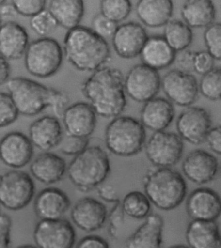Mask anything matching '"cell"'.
Here are the masks:
<instances>
[{"mask_svg":"<svg viewBox=\"0 0 221 248\" xmlns=\"http://www.w3.org/2000/svg\"><path fill=\"white\" fill-rule=\"evenodd\" d=\"M34 195L32 177L24 171L10 170L0 180V201L5 208L11 211L24 209Z\"/></svg>","mask_w":221,"mask_h":248,"instance_id":"obj_8","label":"cell"},{"mask_svg":"<svg viewBox=\"0 0 221 248\" xmlns=\"http://www.w3.org/2000/svg\"><path fill=\"white\" fill-rule=\"evenodd\" d=\"M79 248H109L107 240L95 235L86 236L79 242L76 246Z\"/></svg>","mask_w":221,"mask_h":248,"instance_id":"obj_47","label":"cell"},{"mask_svg":"<svg viewBox=\"0 0 221 248\" xmlns=\"http://www.w3.org/2000/svg\"><path fill=\"white\" fill-rule=\"evenodd\" d=\"M64 57V49L57 40L43 36L29 44L24 55L25 67L35 78H51L58 72Z\"/></svg>","mask_w":221,"mask_h":248,"instance_id":"obj_7","label":"cell"},{"mask_svg":"<svg viewBox=\"0 0 221 248\" xmlns=\"http://www.w3.org/2000/svg\"><path fill=\"white\" fill-rule=\"evenodd\" d=\"M184 175L195 184L202 185L211 182L219 170L216 157L208 152L195 150L188 154L182 165Z\"/></svg>","mask_w":221,"mask_h":248,"instance_id":"obj_17","label":"cell"},{"mask_svg":"<svg viewBox=\"0 0 221 248\" xmlns=\"http://www.w3.org/2000/svg\"><path fill=\"white\" fill-rule=\"evenodd\" d=\"M204 40L207 51L215 61H221V23H213L205 28Z\"/></svg>","mask_w":221,"mask_h":248,"instance_id":"obj_36","label":"cell"},{"mask_svg":"<svg viewBox=\"0 0 221 248\" xmlns=\"http://www.w3.org/2000/svg\"><path fill=\"white\" fill-rule=\"evenodd\" d=\"M71 217L80 230L92 232L104 226L107 218L105 205L92 197L79 200L73 207Z\"/></svg>","mask_w":221,"mask_h":248,"instance_id":"obj_19","label":"cell"},{"mask_svg":"<svg viewBox=\"0 0 221 248\" xmlns=\"http://www.w3.org/2000/svg\"><path fill=\"white\" fill-rule=\"evenodd\" d=\"M149 36L142 25L128 22L120 25L112 36L113 47L117 55L125 59L140 56Z\"/></svg>","mask_w":221,"mask_h":248,"instance_id":"obj_14","label":"cell"},{"mask_svg":"<svg viewBox=\"0 0 221 248\" xmlns=\"http://www.w3.org/2000/svg\"><path fill=\"white\" fill-rule=\"evenodd\" d=\"M124 211L122 203L120 201L116 203L109 216V233L113 238H116L118 230L124 224Z\"/></svg>","mask_w":221,"mask_h":248,"instance_id":"obj_43","label":"cell"},{"mask_svg":"<svg viewBox=\"0 0 221 248\" xmlns=\"http://www.w3.org/2000/svg\"><path fill=\"white\" fill-rule=\"evenodd\" d=\"M98 194L104 201L114 203L120 201L116 189L112 185L107 184L103 186L100 185L98 187Z\"/></svg>","mask_w":221,"mask_h":248,"instance_id":"obj_48","label":"cell"},{"mask_svg":"<svg viewBox=\"0 0 221 248\" xmlns=\"http://www.w3.org/2000/svg\"><path fill=\"white\" fill-rule=\"evenodd\" d=\"M30 138L33 145L42 151H48L60 144L63 132L58 117L44 115L31 124Z\"/></svg>","mask_w":221,"mask_h":248,"instance_id":"obj_20","label":"cell"},{"mask_svg":"<svg viewBox=\"0 0 221 248\" xmlns=\"http://www.w3.org/2000/svg\"><path fill=\"white\" fill-rule=\"evenodd\" d=\"M18 108L9 93L1 92L0 95V126L6 127L18 118Z\"/></svg>","mask_w":221,"mask_h":248,"instance_id":"obj_37","label":"cell"},{"mask_svg":"<svg viewBox=\"0 0 221 248\" xmlns=\"http://www.w3.org/2000/svg\"><path fill=\"white\" fill-rule=\"evenodd\" d=\"M97 115L90 103L78 102L69 106L62 118L66 134L89 137L95 130Z\"/></svg>","mask_w":221,"mask_h":248,"instance_id":"obj_15","label":"cell"},{"mask_svg":"<svg viewBox=\"0 0 221 248\" xmlns=\"http://www.w3.org/2000/svg\"><path fill=\"white\" fill-rule=\"evenodd\" d=\"M29 44L26 29L13 21L2 24L0 31L1 57L8 61L20 59L25 55Z\"/></svg>","mask_w":221,"mask_h":248,"instance_id":"obj_22","label":"cell"},{"mask_svg":"<svg viewBox=\"0 0 221 248\" xmlns=\"http://www.w3.org/2000/svg\"><path fill=\"white\" fill-rule=\"evenodd\" d=\"M7 0H1V5L3 4V3H6Z\"/></svg>","mask_w":221,"mask_h":248,"instance_id":"obj_52","label":"cell"},{"mask_svg":"<svg viewBox=\"0 0 221 248\" xmlns=\"http://www.w3.org/2000/svg\"><path fill=\"white\" fill-rule=\"evenodd\" d=\"M180 14L191 28H206L216 18V8L212 0H186Z\"/></svg>","mask_w":221,"mask_h":248,"instance_id":"obj_29","label":"cell"},{"mask_svg":"<svg viewBox=\"0 0 221 248\" xmlns=\"http://www.w3.org/2000/svg\"><path fill=\"white\" fill-rule=\"evenodd\" d=\"M125 77L118 68L103 66L92 73L81 84V92L99 116L110 118L126 109Z\"/></svg>","mask_w":221,"mask_h":248,"instance_id":"obj_1","label":"cell"},{"mask_svg":"<svg viewBox=\"0 0 221 248\" xmlns=\"http://www.w3.org/2000/svg\"><path fill=\"white\" fill-rule=\"evenodd\" d=\"M126 94L132 100L143 103L156 97L161 87L158 71L147 65H135L128 71L125 78Z\"/></svg>","mask_w":221,"mask_h":248,"instance_id":"obj_10","label":"cell"},{"mask_svg":"<svg viewBox=\"0 0 221 248\" xmlns=\"http://www.w3.org/2000/svg\"><path fill=\"white\" fill-rule=\"evenodd\" d=\"M205 141L208 144L211 151L221 155V124L211 128Z\"/></svg>","mask_w":221,"mask_h":248,"instance_id":"obj_46","label":"cell"},{"mask_svg":"<svg viewBox=\"0 0 221 248\" xmlns=\"http://www.w3.org/2000/svg\"><path fill=\"white\" fill-rule=\"evenodd\" d=\"M5 85L23 115L34 116L51 107L55 88L22 77L10 78Z\"/></svg>","mask_w":221,"mask_h":248,"instance_id":"obj_6","label":"cell"},{"mask_svg":"<svg viewBox=\"0 0 221 248\" xmlns=\"http://www.w3.org/2000/svg\"><path fill=\"white\" fill-rule=\"evenodd\" d=\"M63 49L67 61L80 72H93L111 59L110 47L105 38L80 25L68 30Z\"/></svg>","mask_w":221,"mask_h":248,"instance_id":"obj_2","label":"cell"},{"mask_svg":"<svg viewBox=\"0 0 221 248\" xmlns=\"http://www.w3.org/2000/svg\"><path fill=\"white\" fill-rule=\"evenodd\" d=\"M143 186L151 203L163 211L179 206L187 193L183 176L170 167H158L149 171L144 177Z\"/></svg>","mask_w":221,"mask_h":248,"instance_id":"obj_3","label":"cell"},{"mask_svg":"<svg viewBox=\"0 0 221 248\" xmlns=\"http://www.w3.org/2000/svg\"><path fill=\"white\" fill-rule=\"evenodd\" d=\"M69 103L70 99L68 95L64 92L55 89L50 107L53 109L55 116L59 119H62L67 108L70 106Z\"/></svg>","mask_w":221,"mask_h":248,"instance_id":"obj_44","label":"cell"},{"mask_svg":"<svg viewBox=\"0 0 221 248\" xmlns=\"http://www.w3.org/2000/svg\"><path fill=\"white\" fill-rule=\"evenodd\" d=\"M132 9L130 0H101V13L113 22L120 23L126 20Z\"/></svg>","mask_w":221,"mask_h":248,"instance_id":"obj_33","label":"cell"},{"mask_svg":"<svg viewBox=\"0 0 221 248\" xmlns=\"http://www.w3.org/2000/svg\"><path fill=\"white\" fill-rule=\"evenodd\" d=\"M20 248H34V246H32V245L30 246H20Z\"/></svg>","mask_w":221,"mask_h":248,"instance_id":"obj_51","label":"cell"},{"mask_svg":"<svg viewBox=\"0 0 221 248\" xmlns=\"http://www.w3.org/2000/svg\"><path fill=\"white\" fill-rule=\"evenodd\" d=\"M70 199L64 192L57 188H47L40 191L34 202L36 215L41 220L62 218L69 208Z\"/></svg>","mask_w":221,"mask_h":248,"instance_id":"obj_23","label":"cell"},{"mask_svg":"<svg viewBox=\"0 0 221 248\" xmlns=\"http://www.w3.org/2000/svg\"><path fill=\"white\" fill-rule=\"evenodd\" d=\"M211 125L210 114L206 109L199 107H188L176 121V129L180 137L196 145L205 141Z\"/></svg>","mask_w":221,"mask_h":248,"instance_id":"obj_13","label":"cell"},{"mask_svg":"<svg viewBox=\"0 0 221 248\" xmlns=\"http://www.w3.org/2000/svg\"><path fill=\"white\" fill-rule=\"evenodd\" d=\"M163 38L177 52L188 49L193 39V31L184 21L171 20L164 26Z\"/></svg>","mask_w":221,"mask_h":248,"instance_id":"obj_31","label":"cell"},{"mask_svg":"<svg viewBox=\"0 0 221 248\" xmlns=\"http://www.w3.org/2000/svg\"><path fill=\"white\" fill-rule=\"evenodd\" d=\"M30 26L36 34L43 37L56 30L59 24L49 10L45 9L32 17Z\"/></svg>","mask_w":221,"mask_h":248,"instance_id":"obj_35","label":"cell"},{"mask_svg":"<svg viewBox=\"0 0 221 248\" xmlns=\"http://www.w3.org/2000/svg\"><path fill=\"white\" fill-rule=\"evenodd\" d=\"M0 153L1 160L7 166L22 168L32 160L33 144L22 132H10L1 139Z\"/></svg>","mask_w":221,"mask_h":248,"instance_id":"obj_16","label":"cell"},{"mask_svg":"<svg viewBox=\"0 0 221 248\" xmlns=\"http://www.w3.org/2000/svg\"><path fill=\"white\" fill-rule=\"evenodd\" d=\"M163 220L158 214H150L143 224L126 240L129 248H158L162 244Z\"/></svg>","mask_w":221,"mask_h":248,"instance_id":"obj_26","label":"cell"},{"mask_svg":"<svg viewBox=\"0 0 221 248\" xmlns=\"http://www.w3.org/2000/svg\"><path fill=\"white\" fill-rule=\"evenodd\" d=\"M118 25L110 20L101 13L96 15L92 22V29L104 38L112 37Z\"/></svg>","mask_w":221,"mask_h":248,"instance_id":"obj_40","label":"cell"},{"mask_svg":"<svg viewBox=\"0 0 221 248\" xmlns=\"http://www.w3.org/2000/svg\"><path fill=\"white\" fill-rule=\"evenodd\" d=\"M174 5L172 0H138L136 13L145 26L160 28L172 20Z\"/></svg>","mask_w":221,"mask_h":248,"instance_id":"obj_25","label":"cell"},{"mask_svg":"<svg viewBox=\"0 0 221 248\" xmlns=\"http://www.w3.org/2000/svg\"><path fill=\"white\" fill-rule=\"evenodd\" d=\"M145 126L134 117L119 115L106 128V145L111 153L119 156L138 155L145 147Z\"/></svg>","mask_w":221,"mask_h":248,"instance_id":"obj_5","label":"cell"},{"mask_svg":"<svg viewBox=\"0 0 221 248\" xmlns=\"http://www.w3.org/2000/svg\"><path fill=\"white\" fill-rule=\"evenodd\" d=\"M200 93L210 101L221 100V68H213L203 75L199 82Z\"/></svg>","mask_w":221,"mask_h":248,"instance_id":"obj_34","label":"cell"},{"mask_svg":"<svg viewBox=\"0 0 221 248\" xmlns=\"http://www.w3.org/2000/svg\"><path fill=\"white\" fill-rule=\"evenodd\" d=\"M151 202L146 194L140 191H132L124 197L122 207L124 213L128 217L141 220L151 214Z\"/></svg>","mask_w":221,"mask_h":248,"instance_id":"obj_32","label":"cell"},{"mask_svg":"<svg viewBox=\"0 0 221 248\" xmlns=\"http://www.w3.org/2000/svg\"><path fill=\"white\" fill-rule=\"evenodd\" d=\"M219 173H220V176H221V165L220 168H219Z\"/></svg>","mask_w":221,"mask_h":248,"instance_id":"obj_53","label":"cell"},{"mask_svg":"<svg viewBox=\"0 0 221 248\" xmlns=\"http://www.w3.org/2000/svg\"><path fill=\"white\" fill-rule=\"evenodd\" d=\"M172 101L163 97H155L144 103L140 112L141 122L153 131H161L169 127L174 118Z\"/></svg>","mask_w":221,"mask_h":248,"instance_id":"obj_21","label":"cell"},{"mask_svg":"<svg viewBox=\"0 0 221 248\" xmlns=\"http://www.w3.org/2000/svg\"><path fill=\"white\" fill-rule=\"evenodd\" d=\"M220 236L215 221L193 220L186 232V241L193 248H220Z\"/></svg>","mask_w":221,"mask_h":248,"instance_id":"obj_28","label":"cell"},{"mask_svg":"<svg viewBox=\"0 0 221 248\" xmlns=\"http://www.w3.org/2000/svg\"><path fill=\"white\" fill-rule=\"evenodd\" d=\"M163 93L173 103L180 107H190L199 97V84L192 74L174 69L161 78Z\"/></svg>","mask_w":221,"mask_h":248,"instance_id":"obj_11","label":"cell"},{"mask_svg":"<svg viewBox=\"0 0 221 248\" xmlns=\"http://www.w3.org/2000/svg\"><path fill=\"white\" fill-rule=\"evenodd\" d=\"M220 248H221V234L220 236Z\"/></svg>","mask_w":221,"mask_h":248,"instance_id":"obj_54","label":"cell"},{"mask_svg":"<svg viewBox=\"0 0 221 248\" xmlns=\"http://www.w3.org/2000/svg\"><path fill=\"white\" fill-rule=\"evenodd\" d=\"M0 13H1V17H3L13 16V15H16L17 12L12 3L9 4V3H5L1 5Z\"/></svg>","mask_w":221,"mask_h":248,"instance_id":"obj_50","label":"cell"},{"mask_svg":"<svg viewBox=\"0 0 221 248\" xmlns=\"http://www.w3.org/2000/svg\"><path fill=\"white\" fill-rule=\"evenodd\" d=\"M176 55L163 36L158 35L149 36L140 55L143 64L157 71L174 64Z\"/></svg>","mask_w":221,"mask_h":248,"instance_id":"obj_24","label":"cell"},{"mask_svg":"<svg viewBox=\"0 0 221 248\" xmlns=\"http://www.w3.org/2000/svg\"><path fill=\"white\" fill-rule=\"evenodd\" d=\"M66 170L64 159L51 153L38 155L30 166L32 176L46 185L55 184L62 180Z\"/></svg>","mask_w":221,"mask_h":248,"instance_id":"obj_27","label":"cell"},{"mask_svg":"<svg viewBox=\"0 0 221 248\" xmlns=\"http://www.w3.org/2000/svg\"><path fill=\"white\" fill-rule=\"evenodd\" d=\"M145 151L148 159L155 166L172 167L183 155V139L174 132H155L146 142Z\"/></svg>","mask_w":221,"mask_h":248,"instance_id":"obj_9","label":"cell"},{"mask_svg":"<svg viewBox=\"0 0 221 248\" xmlns=\"http://www.w3.org/2000/svg\"><path fill=\"white\" fill-rule=\"evenodd\" d=\"M11 219L8 215L1 213L0 217V247L7 248L11 243Z\"/></svg>","mask_w":221,"mask_h":248,"instance_id":"obj_45","label":"cell"},{"mask_svg":"<svg viewBox=\"0 0 221 248\" xmlns=\"http://www.w3.org/2000/svg\"><path fill=\"white\" fill-rule=\"evenodd\" d=\"M46 3L47 0H11L18 14L31 18L45 10Z\"/></svg>","mask_w":221,"mask_h":248,"instance_id":"obj_39","label":"cell"},{"mask_svg":"<svg viewBox=\"0 0 221 248\" xmlns=\"http://www.w3.org/2000/svg\"><path fill=\"white\" fill-rule=\"evenodd\" d=\"M195 52L188 49L176 53L175 63L176 68L182 72L192 74L194 71V55Z\"/></svg>","mask_w":221,"mask_h":248,"instance_id":"obj_42","label":"cell"},{"mask_svg":"<svg viewBox=\"0 0 221 248\" xmlns=\"http://www.w3.org/2000/svg\"><path fill=\"white\" fill-rule=\"evenodd\" d=\"M89 138L78 137L66 134L63 137L60 144L63 154L68 155H76L82 153L89 145Z\"/></svg>","mask_w":221,"mask_h":248,"instance_id":"obj_38","label":"cell"},{"mask_svg":"<svg viewBox=\"0 0 221 248\" xmlns=\"http://www.w3.org/2000/svg\"><path fill=\"white\" fill-rule=\"evenodd\" d=\"M186 211L193 220L215 221L221 214V199L209 188L192 191L186 201Z\"/></svg>","mask_w":221,"mask_h":248,"instance_id":"obj_18","label":"cell"},{"mask_svg":"<svg viewBox=\"0 0 221 248\" xmlns=\"http://www.w3.org/2000/svg\"><path fill=\"white\" fill-rule=\"evenodd\" d=\"M33 237L38 248H71L76 240V232L64 219H42L36 225Z\"/></svg>","mask_w":221,"mask_h":248,"instance_id":"obj_12","label":"cell"},{"mask_svg":"<svg viewBox=\"0 0 221 248\" xmlns=\"http://www.w3.org/2000/svg\"><path fill=\"white\" fill-rule=\"evenodd\" d=\"M48 10L59 26L70 30L79 25L83 18L84 0H51Z\"/></svg>","mask_w":221,"mask_h":248,"instance_id":"obj_30","label":"cell"},{"mask_svg":"<svg viewBox=\"0 0 221 248\" xmlns=\"http://www.w3.org/2000/svg\"><path fill=\"white\" fill-rule=\"evenodd\" d=\"M11 67L8 60L1 57V84H6L10 78Z\"/></svg>","mask_w":221,"mask_h":248,"instance_id":"obj_49","label":"cell"},{"mask_svg":"<svg viewBox=\"0 0 221 248\" xmlns=\"http://www.w3.org/2000/svg\"><path fill=\"white\" fill-rule=\"evenodd\" d=\"M215 59L207 51H195L194 55V71L203 76L215 68Z\"/></svg>","mask_w":221,"mask_h":248,"instance_id":"obj_41","label":"cell"},{"mask_svg":"<svg viewBox=\"0 0 221 248\" xmlns=\"http://www.w3.org/2000/svg\"><path fill=\"white\" fill-rule=\"evenodd\" d=\"M71 182L80 191L88 192L99 187L110 172L107 153L99 146L88 147L75 157L67 169Z\"/></svg>","mask_w":221,"mask_h":248,"instance_id":"obj_4","label":"cell"}]
</instances>
